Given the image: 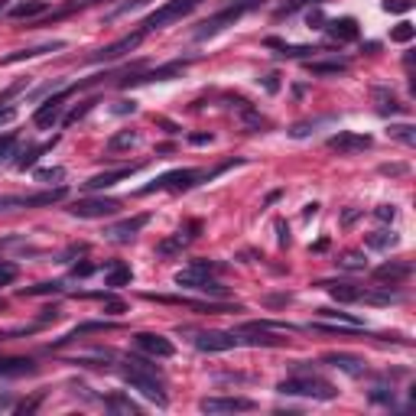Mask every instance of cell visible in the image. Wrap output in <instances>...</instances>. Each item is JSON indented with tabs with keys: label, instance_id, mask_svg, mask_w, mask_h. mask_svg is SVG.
Segmentation results:
<instances>
[{
	"label": "cell",
	"instance_id": "cell-1",
	"mask_svg": "<svg viewBox=\"0 0 416 416\" xmlns=\"http://www.w3.org/2000/svg\"><path fill=\"white\" fill-rule=\"evenodd\" d=\"M120 377L127 381L134 390H140V394L147 397V400H153L156 406H166V381H163V374L153 368V364L140 361V358H127V361L120 364Z\"/></svg>",
	"mask_w": 416,
	"mask_h": 416
},
{
	"label": "cell",
	"instance_id": "cell-2",
	"mask_svg": "<svg viewBox=\"0 0 416 416\" xmlns=\"http://www.w3.org/2000/svg\"><path fill=\"white\" fill-rule=\"evenodd\" d=\"M280 394L287 397H312V400H335L338 390L329 384V381H322L316 374H296V377H287V381H280L277 384Z\"/></svg>",
	"mask_w": 416,
	"mask_h": 416
},
{
	"label": "cell",
	"instance_id": "cell-3",
	"mask_svg": "<svg viewBox=\"0 0 416 416\" xmlns=\"http://www.w3.org/2000/svg\"><path fill=\"white\" fill-rule=\"evenodd\" d=\"M260 3H264V0H231V3H228L224 10H218V13H215V17H208V20H205L202 26L195 30V39L202 43V39H208V36H215V33H221L224 26H231V23H237V20H241V17H244L247 10H257Z\"/></svg>",
	"mask_w": 416,
	"mask_h": 416
},
{
	"label": "cell",
	"instance_id": "cell-4",
	"mask_svg": "<svg viewBox=\"0 0 416 416\" xmlns=\"http://www.w3.org/2000/svg\"><path fill=\"white\" fill-rule=\"evenodd\" d=\"M205 179L202 170H172V172H163L160 179H153L150 186L137 189V195H150V192H186L192 189L199 182Z\"/></svg>",
	"mask_w": 416,
	"mask_h": 416
},
{
	"label": "cell",
	"instance_id": "cell-5",
	"mask_svg": "<svg viewBox=\"0 0 416 416\" xmlns=\"http://www.w3.org/2000/svg\"><path fill=\"white\" fill-rule=\"evenodd\" d=\"M215 264H205V260H195L192 267H186L176 273V287L182 289H195V293H212V296H221L224 289L212 280Z\"/></svg>",
	"mask_w": 416,
	"mask_h": 416
},
{
	"label": "cell",
	"instance_id": "cell-6",
	"mask_svg": "<svg viewBox=\"0 0 416 416\" xmlns=\"http://www.w3.org/2000/svg\"><path fill=\"white\" fill-rule=\"evenodd\" d=\"M199 7V0H170V3H163L156 10L150 13L147 20H143V30H163V26H170V23L182 20V17H189V13Z\"/></svg>",
	"mask_w": 416,
	"mask_h": 416
},
{
	"label": "cell",
	"instance_id": "cell-7",
	"mask_svg": "<svg viewBox=\"0 0 416 416\" xmlns=\"http://www.w3.org/2000/svg\"><path fill=\"white\" fill-rule=\"evenodd\" d=\"M65 199V186H55L49 192H36V195H0V212H10V208H36V205H55Z\"/></svg>",
	"mask_w": 416,
	"mask_h": 416
},
{
	"label": "cell",
	"instance_id": "cell-8",
	"mask_svg": "<svg viewBox=\"0 0 416 416\" xmlns=\"http://www.w3.org/2000/svg\"><path fill=\"white\" fill-rule=\"evenodd\" d=\"M69 212L75 218H107V215H118L120 212V202L118 199H78V202L69 205Z\"/></svg>",
	"mask_w": 416,
	"mask_h": 416
},
{
	"label": "cell",
	"instance_id": "cell-9",
	"mask_svg": "<svg viewBox=\"0 0 416 416\" xmlns=\"http://www.w3.org/2000/svg\"><path fill=\"white\" fill-rule=\"evenodd\" d=\"M143 36H147V30L127 33V36H120L118 43H111V46H105V49H98V53H91L88 59H91V62H114V59H120V55L134 53V49L143 43Z\"/></svg>",
	"mask_w": 416,
	"mask_h": 416
},
{
	"label": "cell",
	"instance_id": "cell-10",
	"mask_svg": "<svg viewBox=\"0 0 416 416\" xmlns=\"http://www.w3.org/2000/svg\"><path fill=\"white\" fill-rule=\"evenodd\" d=\"M134 348L150 354V358H172L176 354V345L166 335H156V332H137L134 335Z\"/></svg>",
	"mask_w": 416,
	"mask_h": 416
},
{
	"label": "cell",
	"instance_id": "cell-11",
	"mask_svg": "<svg viewBox=\"0 0 416 416\" xmlns=\"http://www.w3.org/2000/svg\"><path fill=\"white\" fill-rule=\"evenodd\" d=\"M192 342H195V348H199V352H231V348H237V345H241V338H237V332H218V329H212V332H199Z\"/></svg>",
	"mask_w": 416,
	"mask_h": 416
},
{
	"label": "cell",
	"instance_id": "cell-12",
	"mask_svg": "<svg viewBox=\"0 0 416 416\" xmlns=\"http://www.w3.org/2000/svg\"><path fill=\"white\" fill-rule=\"evenodd\" d=\"M254 406L257 404L247 397H205V400H199L202 413H247Z\"/></svg>",
	"mask_w": 416,
	"mask_h": 416
},
{
	"label": "cell",
	"instance_id": "cell-13",
	"mask_svg": "<svg viewBox=\"0 0 416 416\" xmlns=\"http://www.w3.org/2000/svg\"><path fill=\"white\" fill-rule=\"evenodd\" d=\"M69 91H75V88H65V91H59V95H53L49 101H43V105L36 107V114H33V124L36 127H43V130H49V127H55L59 124V118H62V101H65V95Z\"/></svg>",
	"mask_w": 416,
	"mask_h": 416
},
{
	"label": "cell",
	"instance_id": "cell-14",
	"mask_svg": "<svg viewBox=\"0 0 416 416\" xmlns=\"http://www.w3.org/2000/svg\"><path fill=\"white\" fill-rule=\"evenodd\" d=\"M374 140L368 134H354V130H338L335 137H329V150L335 153H364V150H371Z\"/></svg>",
	"mask_w": 416,
	"mask_h": 416
},
{
	"label": "cell",
	"instance_id": "cell-15",
	"mask_svg": "<svg viewBox=\"0 0 416 416\" xmlns=\"http://www.w3.org/2000/svg\"><path fill=\"white\" fill-rule=\"evenodd\" d=\"M186 59L182 62H166V65H156V69H150V72H140V75H130L124 85H147V82H166V78H172V75H179L182 69H186Z\"/></svg>",
	"mask_w": 416,
	"mask_h": 416
},
{
	"label": "cell",
	"instance_id": "cell-16",
	"mask_svg": "<svg viewBox=\"0 0 416 416\" xmlns=\"http://www.w3.org/2000/svg\"><path fill=\"white\" fill-rule=\"evenodd\" d=\"M322 30L329 33V39L332 43H354V39H358V20H352V17H338V20H329L325 23V26H322Z\"/></svg>",
	"mask_w": 416,
	"mask_h": 416
},
{
	"label": "cell",
	"instance_id": "cell-17",
	"mask_svg": "<svg viewBox=\"0 0 416 416\" xmlns=\"http://www.w3.org/2000/svg\"><path fill=\"white\" fill-rule=\"evenodd\" d=\"M140 166H120V170H111V172H101V176H91V179L85 182L88 192H101V189H111V186H118L120 179H130L134 172H137Z\"/></svg>",
	"mask_w": 416,
	"mask_h": 416
},
{
	"label": "cell",
	"instance_id": "cell-18",
	"mask_svg": "<svg viewBox=\"0 0 416 416\" xmlns=\"http://www.w3.org/2000/svg\"><path fill=\"white\" fill-rule=\"evenodd\" d=\"M55 49H65L62 39H53V43H43V46H30V49H17V53L3 55L0 65H17V62H26V59H39L46 53H55Z\"/></svg>",
	"mask_w": 416,
	"mask_h": 416
},
{
	"label": "cell",
	"instance_id": "cell-19",
	"mask_svg": "<svg viewBox=\"0 0 416 416\" xmlns=\"http://www.w3.org/2000/svg\"><path fill=\"white\" fill-rule=\"evenodd\" d=\"M325 361H329L332 368H338V371H345V374H352V377H361V374L368 371V364H364V358H358V354L332 352V354H325Z\"/></svg>",
	"mask_w": 416,
	"mask_h": 416
},
{
	"label": "cell",
	"instance_id": "cell-20",
	"mask_svg": "<svg viewBox=\"0 0 416 416\" xmlns=\"http://www.w3.org/2000/svg\"><path fill=\"white\" fill-rule=\"evenodd\" d=\"M147 221H150V215H137V218H127V221H120V224H111L105 235L111 237V241H130Z\"/></svg>",
	"mask_w": 416,
	"mask_h": 416
},
{
	"label": "cell",
	"instance_id": "cell-21",
	"mask_svg": "<svg viewBox=\"0 0 416 416\" xmlns=\"http://www.w3.org/2000/svg\"><path fill=\"white\" fill-rule=\"evenodd\" d=\"M36 374V364L30 358H0V377H26Z\"/></svg>",
	"mask_w": 416,
	"mask_h": 416
},
{
	"label": "cell",
	"instance_id": "cell-22",
	"mask_svg": "<svg viewBox=\"0 0 416 416\" xmlns=\"http://www.w3.org/2000/svg\"><path fill=\"white\" fill-rule=\"evenodd\" d=\"M130 280H134V273H130V267H127V264H120V260H118V264H111V267L105 270V287L118 289V287H127Z\"/></svg>",
	"mask_w": 416,
	"mask_h": 416
},
{
	"label": "cell",
	"instance_id": "cell-23",
	"mask_svg": "<svg viewBox=\"0 0 416 416\" xmlns=\"http://www.w3.org/2000/svg\"><path fill=\"white\" fill-rule=\"evenodd\" d=\"M267 49H280V55H287V59H302V55L319 53L316 46H289V43H280V39H267Z\"/></svg>",
	"mask_w": 416,
	"mask_h": 416
},
{
	"label": "cell",
	"instance_id": "cell-24",
	"mask_svg": "<svg viewBox=\"0 0 416 416\" xmlns=\"http://www.w3.org/2000/svg\"><path fill=\"white\" fill-rule=\"evenodd\" d=\"M325 289H329V296L335 299V302H358V299H361V289L352 287V283H332V287H325Z\"/></svg>",
	"mask_w": 416,
	"mask_h": 416
},
{
	"label": "cell",
	"instance_id": "cell-25",
	"mask_svg": "<svg viewBox=\"0 0 416 416\" xmlns=\"http://www.w3.org/2000/svg\"><path fill=\"white\" fill-rule=\"evenodd\" d=\"M374 101H377V111H381V114H387V111H390V114L404 111V105L397 101V95L387 91V88H374Z\"/></svg>",
	"mask_w": 416,
	"mask_h": 416
},
{
	"label": "cell",
	"instance_id": "cell-26",
	"mask_svg": "<svg viewBox=\"0 0 416 416\" xmlns=\"http://www.w3.org/2000/svg\"><path fill=\"white\" fill-rule=\"evenodd\" d=\"M374 277L377 280H390V283H397V280L410 277V264H384V267L374 270Z\"/></svg>",
	"mask_w": 416,
	"mask_h": 416
},
{
	"label": "cell",
	"instance_id": "cell-27",
	"mask_svg": "<svg viewBox=\"0 0 416 416\" xmlns=\"http://www.w3.org/2000/svg\"><path fill=\"white\" fill-rule=\"evenodd\" d=\"M46 10H49L46 0H26V3H17L10 13L17 17V20H23V17H39V13H46Z\"/></svg>",
	"mask_w": 416,
	"mask_h": 416
},
{
	"label": "cell",
	"instance_id": "cell-28",
	"mask_svg": "<svg viewBox=\"0 0 416 416\" xmlns=\"http://www.w3.org/2000/svg\"><path fill=\"white\" fill-rule=\"evenodd\" d=\"M394 140H400V143H406V147H416V127L413 124H390V130H387Z\"/></svg>",
	"mask_w": 416,
	"mask_h": 416
},
{
	"label": "cell",
	"instance_id": "cell-29",
	"mask_svg": "<svg viewBox=\"0 0 416 416\" xmlns=\"http://www.w3.org/2000/svg\"><path fill=\"white\" fill-rule=\"evenodd\" d=\"M348 69V62H306L309 75H342Z\"/></svg>",
	"mask_w": 416,
	"mask_h": 416
},
{
	"label": "cell",
	"instance_id": "cell-30",
	"mask_svg": "<svg viewBox=\"0 0 416 416\" xmlns=\"http://www.w3.org/2000/svg\"><path fill=\"white\" fill-rule=\"evenodd\" d=\"M107 410H111V413H127V416L140 413V406L134 404V400H127V397H111V400H107Z\"/></svg>",
	"mask_w": 416,
	"mask_h": 416
},
{
	"label": "cell",
	"instance_id": "cell-31",
	"mask_svg": "<svg viewBox=\"0 0 416 416\" xmlns=\"http://www.w3.org/2000/svg\"><path fill=\"white\" fill-rule=\"evenodd\" d=\"M319 319H335V322H342V325H352V329H358L361 325V319L358 316H348V312H335V309H319L316 312Z\"/></svg>",
	"mask_w": 416,
	"mask_h": 416
},
{
	"label": "cell",
	"instance_id": "cell-32",
	"mask_svg": "<svg viewBox=\"0 0 416 416\" xmlns=\"http://www.w3.org/2000/svg\"><path fill=\"white\" fill-rule=\"evenodd\" d=\"M397 244V235L394 231H374L371 237H368V247H377V251H387V247Z\"/></svg>",
	"mask_w": 416,
	"mask_h": 416
},
{
	"label": "cell",
	"instance_id": "cell-33",
	"mask_svg": "<svg viewBox=\"0 0 416 416\" xmlns=\"http://www.w3.org/2000/svg\"><path fill=\"white\" fill-rule=\"evenodd\" d=\"M95 105H98L95 98H88V101H82V107H72V111L65 114V120H62V124H65V127H72V124H78V120L85 118V114H88V111H91V107H95Z\"/></svg>",
	"mask_w": 416,
	"mask_h": 416
},
{
	"label": "cell",
	"instance_id": "cell-34",
	"mask_svg": "<svg viewBox=\"0 0 416 416\" xmlns=\"http://www.w3.org/2000/svg\"><path fill=\"white\" fill-rule=\"evenodd\" d=\"M413 36H416L413 23H397L394 30H390V43H410Z\"/></svg>",
	"mask_w": 416,
	"mask_h": 416
},
{
	"label": "cell",
	"instance_id": "cell-35",
	"mask_svg": "<svg viewBox=\"0 0 416 416\" xmlns=\"http://www.w3.org/2000/svg\"><path fill=\"white\" fill-rule=\"evenodd\" d=\"M95 299H101V302H105V309L111 312V316H120V312H127V302H124V299H118V296H111V293H98Z\"/></svg>",
	"mask_w": 416,
	"mask_h": 416
},
{
	"label": "cell",
	"instance_id": "cell-36",
	"mask_svg": "<svg viewBox=\"0 0 416 416\" xmlns=\"http://www.w3.org/2000/svg\"><path fill=\"white\" fill-rule=\"evenodd\" d=\"M338 267H345V270H364V267H368V260H364V254H358V251H348V254H342Z\"/></svg>",
	"mask_w": 416,
	"mask_h": 416
},
{
	"label": "cell",
	"instance_id": "cell-37",
	"mask_svg": "<svg viewBox=\"0 0 416 416\" xmlns=\"http://www.w3.org/2000/svg\"><path fill=\"white\" fill-rule=\"evenodd\" d=\"M137 134H130V130H124V134H118V137H111L107 140V147L111 150H124V147H134V143H137Z\"/></svg>",
	"mask_w": 416,
	"mask_h": 416
},
{
	"label": "cell",
	"instance_id": "cell-38",
	"mask_svg": "<svg viewBox=\"0 0 416 416\" xmlns=\"http://www.w3.org/2000/svg\"><path fill=\"white\" fill-rule=\"evenodd\" d=\"M329 118L322 120H302V124H293V130H289V137H306V134H312V127H319V124H325Z\"/></svg>",
	"mask_w": 416,
	"mask_h": 416
},
{
	"label": "cell",
	"instance_id": "cell-39",
	"mask_svg": "<svg viewBox=\"0 0 416 416\" xmlns=\"http://www.w3.org/2000/svg\"><path fill=\"white\" fill-rule=\"evenodd\" d=\"M36 179H39V182H62L65 170H62V166H55V170H36Z\"/></svg>",
	"mask_w": 416,
	"mask_h": 416
},
{
	"label": "cell",
	"instance_id": "cell-40",
	"mask_svg": "<svg viewBox=\"0 0 416 416\" xmlns=\"http://www.w3.org/2000/svg\"><path fill=\"white\" fill-rule=\"evenodd\" d=\"M189 237H192V235H186V237L176 235L172 241H163V244H160V254H172V251H179V247H186V244H189Z\"/></svg>",
	"mask_w": 416,
	"mask_h": 416
},
{
	"label": "cell",
	"instance_id": "cell-41",
	"mask_svg": "<svg viewBox=\"0 0 416 416\" xmlns=\"http://www.w3.org/2000/svg\"><path fill=\"white\" fill-rule=\"evenodd\" d=\"M387 13H410L413 10V0H384Z\"/></svg>",
	"mask_w": 416,
	"mask_h": 416
},
{
	"label": "cell",
	"instance_id": "cell-42",
	"mask_svg": "<svg viewBox=\"0 0 416 416\" xmlns=\"http://www.w3.org/2000/svg\"><path fill=\"white\" fill-rule=\"evenodd\" d=\"M59 289H62V283H39V287L23 289V296H43V293H59Z\"/></svg>",
	"mask_w": 416,
	"mask_h": 416
},
{
	"label": "cell",
	"instance_id": "cell-43",
	"mask_svg": "<svg viewBox=\"0 0 416 416\" xmlns=\"http://www.w3.org/2000/svg\"><path fill=\"white\" fill-rule=\"evenodd\" d=\"M17 280V267H13L10 260H0V287H7Z\"/></svg>",
	"mask_w": 416,
	"mask_h": 416
},
{
	"label": "cell",
	"instance_id": "cell-44",
	"mask_svg": "<svg viewBox=\"0 0 416 416\" xmlns=\"http://www.w3.org/2000/svg\"><path fill=\"white\" fill-rule=\"evenodd\" d=\"M371 400H374V404H387V406H390V404H394V390H387V387H374Z\"/></svg>",
	"mask_w": 416,
	"mask_h": 416
},
{
	"label": "cell",
	"instance_id": "cell-45",
	"mask_svg": "<svg viewBox=\"0 0 416 416\" xmlns=\"http://www.w3.org/2000/svg\"><path fill=\"white\" fill-rule=\"evenodd\" d=\"M374 215H377L381 221H394V218H397V205H377Z\"/></svg>",
	"mask_w": 416,
	"mask_h": 416
},
{
	"label": "cell",
	"instance_id": "cell-46",
	"mask_svg": "<svg viewBox=\"0 0 416 416\" xmlns=\"http://www.w3.org/2000/svg\"><path fill=\"white\" fill-rule=\"evenodd\" d=\"M143 3H147V0H130V3H124V7H118V10L111 13V20H114V17H120V13H130V10H137V7H143Z\"/></svg>",
	"mask_w": 416,
	"mask_h": 416
},
{
	"label": "cell",
	"instance_id": "cell-47",
	"mask_svg": "<svg viewBox=\"0 0 416 416\" xmlns=\"http://www.w3.org/2000/svg\"><path fill=\"white\" fill-rule=\"evenodd\" d=\"M13 143H17V137H13V134H3V137H0V156H7Z\"/></svg>",
	"mask_w": 416,
	"mask_h": 416
},
{
	"label": "cell",
	"instance_id": "cell-48",
	"mask_svg": "<svg viewBox=\"0 0 416 416\" xmlns=\"http://www.w3.org/2000/svg\"><path fill=\"white\" fill-rule=\"evenodd\" d=\"M134 111H137L134 101H118V105H114V114H134Z\"/></svg>",
	"mask_w": 416,
	"mask_h": 416
},
{
	"label": "cell",
	"instance_id": "cell-49",
	"mask_svg": "<svg viewBox=\"0 0 416 416\" xmlns=\"http://www.w3.org/2000/svg\"><path fill=\"white\" fill-rule=\"evenodd\" d=\"M13 118H17V107H0V127H3V124H10Z\"/></svg>",
	"mask_w": 416,
	"mask_h": 416
},
{
	"label": "cell",
	"instance_id": "cell-50",
	"mask_svg": "<svg viewBox=\"0 0 416 416\" xmlns=\"http://www.w3.org/2000/svg\"><path fill=\"white\" fill-rule=\"evenodd\" d=\"M264 88H267V91H277V88H280L277 75H267V78H264Z\"/></svg>",
	"mask_w": 416,
	"mask_h": 416
},
{
	"label": "cell",
	"instance_id": "cell-51",
	"mask_svg": "<svg viewBox=\"0 0 416 416\" xmlns=\"http://www.w3.org/2000/svg\"><path fill=\"white\" fill-rule=\"evenodd\" d=\"M277 231H280V244H289V231H287V224L277 221Z\"/></svg>",
	"mask_w": 416,
	"mask_h": 416
},
{
	"label": "cell",
	"instance_id": "cell-52",
	"mask_svg": "<svg viewBox=\"0 0 416 416\" xmlns=\"http://www.w3.org/2000/svg\"><path fill=\"white\" fill-rule=\"evenodd\" d=\"M381 172H387V176H400V172H406V166H381Z\"/></svg>",
	"mask_w": 416,
	"mask_h": 416
},
{
	"label": "cell",
	"instance_id": "cell-53",
	"mask_svg": "<svg viewBox=\"0 0 416 416\" xmlns=\"http://www.w3.org/2000/svg\"><path fill=\"white\" fill-rule=\"evenodd\" d=\"M91 264H78V267H75V277H88V273H91Z\"/></svg>",
	"mask_w": 416,
	"mask_h": 416
},
{
	"label": "cell",
	"instance_id": "cell-54",
	"mask_svg": "<svg viewBox=\"0 0 416 416\" xmlns=\"http://www.w3.org/2000/svg\"><path fill=\"white\" fill-rule=\"evenodd\" d=\"M358 215H361V212H358V208H352V212H345V218H342V221H345V224H352L354 218H358Z\"/></svg>",
	"mask_w": 416,
	"mask_h": 416
},
{
	"label": "cell",
	"instance_id": "cell-55",
	"mask_svg": "<svg viewBox=\"0 0 416 416\" xmlns=\"http://www.w3.org/2000/svg\"><path fill=\"white\" fill-rule=\"evenodd\" d=\"M208 140H212V134H195L192 143H208Z\"/></svg>",
	"mask_w": 416,
	"mask_h": 416
},
{
	"label": "cell",
	"instance_id": "cell-56",
	"mask_svg": "<svg viewBox=\"0 0 416 416\" xmlns=\"http://www.w3.org/2000/svg\"><path fill=\"white\" fill-rule=\"evenodd\" d=\"M3 10H7V0H0V13H3Z\"/></svg>",
	"mask_w": 416,
	"mask_h": 416
}]
</instances>
